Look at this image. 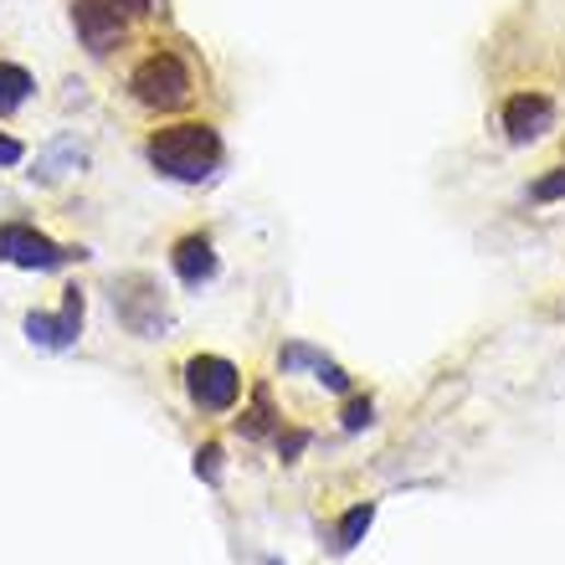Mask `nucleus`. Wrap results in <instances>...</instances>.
I'll list each match as a JSON object with an SVG mask.
<instances>
[{
	"mask_svg": "<svg viewBox=\"0 0 565 565\" xmlns=\"http://www.w3.org/2000/svg\"><path fill=\"white\" fill-rule=\"evenodd\" d=\"M303 442H309V437H303V433H288V437H282V458H293V452H299Z\"/></svg>",
	"mask_w": 565,
	"mask_h": 565,
	"instance_id": "18",
	"label": "nucleus"
},
{
	"mask_svg": "<svg viewBox=\"0 0 565 565\" xmlns=\"http://www.w3.org/2000/svg\"><path fill=\"white\" fill-rule=\"evenodd\" d=\"M145 16H150V0H78V11H72L78 36L93 51H108V42L124 26H134V21H145Z\"/></svg>",
	"mask_w": 565,
	"mask_h": 565,
	"instance_id": "3",
	"label": "nucleus"
},
{
	"mask_svg": "<svg viewBox=\"0 0 565 565\" xmlns=\"http://www.w3.org/2000/svg\"><path fill=\"white\" fill-rule=\"evenodd\" d=\"M370 519H376V504H355L345 519H339V534H334V550L339 555H349V550L366 540V530H370Z\"/></svg>",
	"mask_w": 565,
	"mask_h": 565,
	"instance_id": "12",
	"label": "nucleus"
},
{
	"mask_svg": "<svg viewBox=\"0 0 565 565\" xmlns=\"http://www.w3.org/2000/svg\"><path fill=\"white\" fill-rule=\"evenodd\" d=\"M150 160L170 181H206L221 160V139L211 124H175L150 139Z\"/></svg>",
	"mask_w": 565,
	"mask_h": 565,
	"instance_id": "1",
	"label": "nucleus"
},
{
	"mask_svg": "<svg viewBox=\"0 0 565 565\" xmlns=\"http://www.w3.org/2000/svg\"><path fill=\"white\" fill-rule=\"evenodd\" d=\"M0 257L16 267H36V273H47V267H62L72 252L57 247L51 237L32 232V227H21V221H11V227H0Z\"/></svg>",
	"mask_w": 565,
	"mask_h": 565,
	"instance_id": "5",
	"label": "nucleus"
},
{
	"mask_svg": "<svg viewBox=\"0 0 565 565\" xmlns=\"http://www.w3.org/2000/svg\"><path fill=\"white\" fill-rule=\"evenodd\" d=\"M129 88L145 108H181L191 99V67L175 51H154V57H145V62L134 67Z\"/></svg>",
	"mask_w": 565,
	"mask_h": 565,
	"instance_id": "2",
	"label": "nucleus"
},
{
	"mask_svg": "<svg viewBox=\"0 0 565 565\" xmlns=\"http://www.w3.org/2000/svg\"><path fill=\"white\" fill-rule=\"evenodd\" d=\"M550 118H555V108H550L545 93H519V99L504 103V129H509V139H515V145L540 139V134L550 129Z\"/></svg>",
	"mask_w": 565,
	"mask_h": 565,
	"instance_id": "8",
	"label": "nucleus"
},
{
	"mask_svg": "<svg viewBox=\"0 0 565 565\" xmlns=\"http://www.w3.org/2000/svg\"><path fill=\"white\" fill-rule=\"evenodd\" d=\"M118 314H124V324H129L134 334H160V324H165V303H160V293H154L145 278H129L118 282Z\"/></svg>",
	"mask_w": 565,
	"mask_h": 565,
	"instance_id": "7",
	"label": "nucleus"
},
{
	"mask_svg": "<svg viewBox=\"0 0 565 565\" xmlns=\"http://www.w3.org/2000/svg\"><path fill=\"white\" fill-rule=\"evenodd\" d=\"M21 154H26V150H21V139H11V134H0V165H16Z\"/></svg>",
	"mask_w": 565,
	"mask_h": 565,
	"instance_id": "17",
	"label": "nucleus"
},
{
	"mask_svg": "<svg viewBox=\"0 0 565 565\" xmlns=\"http://www.w3.org/2000/svg\"><path fill=\"white\" fill-rule=\"evenodd\" d=\"M282 370H299V366H314V376L324 385H330V391H349V376L339 366H334V360H324V355H314V349L309 345H282Z\"/></svg>",
	"mask_w": 565,
	"mask_h": 565,
	"instance_id": "10",
	"label": "nucleus"
},
{
	"mask_svg": "<svg viewBox=\"0 0 565 565\" xmlns=\"http://www.w3.org/2000/svg\"><path fill=\"white\" fill-rule=\"evenodd\" d=\"M267 416H273V412H267V391H257V406H252L247 422H242V427H247V437H263L267 433Z\"/></svg>",
	"mask_w": 565,
	"mask_h": 565,
	"instance_id": "15",
	"label": "nucleus"
},
{
	"mask_svg": "<svg viewBox=\"0 0 565 565\" xmlns=\"http://www.w3.org/2000/svg\"><path fill=\"white\" fill-rule=\"evenodd\" d=\"M32 72L26 67H11V62H0V114H16L21 103L32 99Z\"/></svg>",
	"mask_w": 565,
	"mask_h": 565,
	"instance_id": "11",
	"label": "nucleus"
},
{
	"mask_svg": "<svg viewBox=\"0 0 565 565\" xmlns=\"http://www.w3.org/2000/svg\"><path fill=\"white\" fill-rule=\"evenodd\" d=\"M370 412H376L370 401H349V406H345V433H360V427L370 422Z\"/></svg>",
	"mask_w": 565,
	"mask_h": 565,
	"instance_id": "16",
	"label": "nucleus"
},
{
	"mask_svg": "<svg viewBox=\"0 0 565 565\" xmlns=\"http://www.w3.org/2000/svg\"><path fill=\"white\" fill-rule=\"evenodd\" d=\"M196 473H200L206 483H217V478H221V448H217V442H206V448L196 452Z\"/></svg>",
	"mask_w": 565,
	"mask_h": 565,
	"instance_id": "13",
	"label": "nucleus"
},
{
	"mask_svg": "<svg viewBox=\"0 0 565 565\" xmlns=\"http://www.w3.org/2000/svg\"><path fill=\"white\" fill-rule=\"evenodd\" d=\"M530 196L534 200H561L565 196V170H555V175H545V181H534Z\"/></svg>",
	"mask_w": 565,
	"mask_h": 565,
	"instance_id": "14",
	"label": "nucleus"
},
{
	"mask_svg": "<svg viewBox=\"0 0 565 565\" xmlns=\"http://www.w3.org/2000/svg\"><path fill=\"white\" fill-rule=\"evenodd\" d=\"M170 263H175V273H181V282H206L211 273H217V252H211V242L206 237H181L175 242V252H170Z\"/></svg>",
	"mask_w": 565,
	"mask_h": 565,
	"instance_id": "9",
	"label": "nucleus"
},
{
	"mask_svg": "<svg viewBox=\"0 0 565 565\" xmlns=\"http://www.w3.org/2000/svg\"><path fill=\"white\" fill-rule=\"evenodd\" d=\"M185 385H191V401L206 406V412H227L242 391V376H237L232 360H221V355H196L191 366H185Z\"/></svg>",
	"mask_w": 565,
	"mask_h": 565,
	"instance_id": "4",
	"label": "nucleus"
},
{
	"mask_svg": "<svg viewBox=\"0 0 565 565\" xmlns=\"http://www.w3.org/2000/svg\"><path fill=\"white\" fill-rule=\"evenodd\" d=\"M78 330H83V293L72 288L62 303V314H26V339L42 349H67L72 339H78Z\"/></svg>",
	"mask_w": 565,
	"mask_h": 565,
	"instance_id": "6",
	"label": "nucleus"
}]
</instances>
